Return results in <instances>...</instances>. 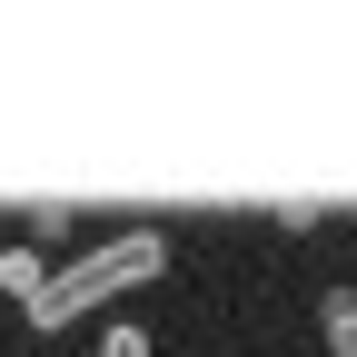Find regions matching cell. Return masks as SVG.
<instances>
[{"label": "cell", "instance_id": "1", "mask_svg": "<svg viewBox=\"0 0 357 357\" xmlns=\"http://www.w3.org/2000/svg\"><path fill=\"white\" fill-rule=\"evenodd\" d=\"M159 268H169V238H159V229H119V238H100V248H79L70 268H50V288H40L20 318L50 337V328L89 318V307H109V298H129V288H149Z\"/></svg>", "mask_w": 357, "mask_h": 357}, {"label": "cell", "instance_id": "2", "mask_svg": "<svg viewBox=\"0 0 357 357\" xmlns=\"http://www.w3.org/2000/svg\"><path fill=\"white\" fill-rule=\"evenodd\" d=\"M40 288H50V258H40V248H0V298H40Z\"/></svg>", "mask_w": 357, "mask_h": 357}, {"label": "cell", "instance_id": "3", "mask_svg": "<svg viewBox=\"0 0 357 357\" xmlns=\"http://www.w3.org/2000/svg\"><path fill=\"white\" fill-rule=\"evenodd\" d=\"M318 337H328V357H357V288L318 298Z\"/></svg>", "mask_w": 357, "mask_h": 357}, {"label": "cell", "instance_id": "4", "mask_svg": "<svg viewBox=\"0 0 357 357\" xmlns=\"http://www.w3.org/2000/svg\"><path fill=\"white\" fill-rule=\"evenodd\" d=\"M100 357H159V337H149V328H109V337H100Z\"/></svg>", "mask_w": 357, "mask_h": 357}]
</instances>
